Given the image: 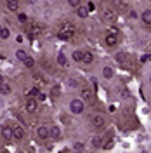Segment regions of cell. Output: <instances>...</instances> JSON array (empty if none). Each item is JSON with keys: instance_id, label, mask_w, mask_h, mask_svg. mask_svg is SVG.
Returning a JSON list of instances; mask_svg holds the SVG:
<instances>
[{"instance_id": "8fae6325", "label": "cell", "mask_w": 151, "mask_h": 153, "mask_svg": "<svg viewBox=\"0 0 151 153\" xmlns=\"http://www.w3.org/2000/svg\"><path fill=\"white\" fill-rule=\"evenodd\" d=\"M80 94H82V99H84V101H89V103L94 101V94H92V91L87 89V87H84V89L80 91Z\"/></svg>"}, {"instance_id": "3957f363", "label": "cell", "mask_w": 151, "mask_h": 153, "mask_svg": "<svg viewBox=\"0 0 151 153\" xmlns=\"http://www.w3.org/2000/svg\"><path fill=\"white\" fill-rule=\"evenodd\" d=\"M24 31H26V35H30V37H37V35L42 33V26L38 23H30V25H26Z\"/></svg>"}, {"instance_id": "7c38bea8", "label": "cell", "mask_w": 151, "mask_h": 153, "mask_svg": "<svg viewBox=\"0 0 151 153\" xmlns=\"http://www.w3.org/2000/svg\"><path fill=\"white\" fill-rule=\"evenodd\" d=\"M49 131H50V129H49L47 125H40V127L37 129V136L40 137V139H47L49 137Z\"/></svg>"}, {"instance_id": "f1b7e54d", "label": "cell", "mask_w": 151, "mask_h": 153, "mask_svg": "<svg viewBox=\"0 0 151 153\" xmlns=\"http://www.w3.org/2000/svg\"><path fill=\"white\" fill-rule=\"evenodd\" d=\"M146 61H151V54H146L141 57V63H146Z\"/></svg>"}, {"instance_id": "6da1fadb", "label": "cell", "mask_w": 151, "mask_h": 153, "mask_svg": "<svg viewBox=\"0 0 151 153\" xmlns=\"http://www.w3.org/2000/svg\"><path fill=\"white\" fill-rule=\"evenodd\" d=\"M75 25L73 23H63L61 26H59V33H57V37L61 38V40H70V38L75 35Z\"/></svg>"}, {"instance_id": "484cf974", "label": "cell", "mask_w": 151, "mask_h": 153, "mask_svg": "<svg viewBox=\"0 0 151 153\" xmlns=\"http://www.w3.org/2000/svg\"><path fill=\"white\" fill-rule=\"evenodd\" d=\"M103 148H104V150H111V148H113V139H110V141H106Z\"/></svg>"}, {"instance_id": "e0dca14e", "label": "cell", "mask_w": 151, "mask_h": 153, "mask_svg": "<svg viewBox=\"0 0 151 153\" xmlns=\"http://www.w3.org/2000/svg\"><path fill=\"white\" fill-rule=\"evenodd\" d=\"M76 14H78V18H87L89 16V10H87V7H76Z\"/></svg>"}, {"instance_id": "5b68a950", "label": "cell", "mask_w": 151, "mask_h": 153, "mask_svg": "<svg viewBox=\"0 0 151 153\" xmlns=\"http://www.w3.org/2000/svg\"><path fill=\"white\" fill-rule=\"evenodd\" d=\"M70 108H71V111L75 115L84 113V101H82V99H73L71 105H70Z\"/></svg>"}, {"instance_id": "ac0fdd59", "label": "cell", "mask_w": 151, "mask_h": 153, "mask_svg": "<svg viewBox=\"0 0 151 153\" xmlns=\"http://www.w3.org/2000/svg\"><path fill=\"white\" fill-rule=\"evenodd\" d=\"M57 65H59V66H66L68 65V59H66L64 54H59V56H57Z\"/></svg>"}, {"instance_id": "8d00e7d4", "label": "cell", "mask_w": 151, "mask_h": 153, "mask_svg": "<svg viewBox=\"0 0 151 153\" xmlns=\"http://www.w3.org/2000/svg\"><path fill=\"white\" fill-rule=\"evenodd\" d=\"M150 2H151V0H150Z\"/></svg>"}, {"instance_id": "d590c367", "label": "cell", "mask_w": 151, "mask_h": 153, "mask_svg": "<svg viewBox=\"0 0 151 153\" xmlns=\"http://www.w3.org/2000/svg\"><path fill=\"white\" fill-rule=\"evenodd\" d=\"M21 153H23V152H21Z\"/></svg>"}, {"instance_id": "44dd1931", "label": "cell", "mask_w": 151, "mask_h": 153, "mask_svg": "<svg viewBox=\"0 0 151 153\" xmlns=\"http://www.w3.org/2000/svg\"><path fill=\"white\" fill-rule=\"evenodd\" d=\"M103 75H104V78H111V76H113V70H111L110 66H104Z\"/></svg>"}, {"instance_id": "e575fe53", "label": "cell", "mask_w": 151, "mask_h": 153, "mask_svg": "<svg viewBox=\"0 0 151 153\" xmlns=\"http://www.w3.org/2000/svg\"><path fill=\"white\" fill-rule=\"evenodd\" d=\"M150 82H151V78H150Z\"/></svg>"}, {"instance_id": "1f68e13d", "label": "cell", "mask_w": 151, "mask_h": 153, "mask_svg": "<svg viewBox=\"0 0 151 153\" xmlns=\"http://www.w3.org/2000/svg\"><path fill=\"white\" fill-rule=\"evenodd\" d=\"M2 84H4V76L0 75V85H2Z\"/></svg>"}, {"instance_id": "5bb4252c", "label": "cell", "mask_w": 151, "mask_h": 153, "mask_svg": "<svg viewBox=\"0 0 151 153\" xmlns=\"http://www.w3.org/2000/svg\"><path fill=\"white\" fill-rule=\"evenodd\" d=\"M7 10H10V12H16V10L19 9V2L18 0H7Z\"/></svg>"}, {"instance_id": "277c9868", "label": "cell", "mask_w": 151, "mask_h": 153, "mask_svg": "<svg viewBox=\"0 0 151 153\" xmlns=\"http://www.w3.org/2000/svg\"><path fill=\"white\" fill-rule=\"evenodd\" d=\"M24 110H26L28 113H37L38 111V101L35 97H28V99H26V105H24Z\"/></svg>"}, {"instance_id": "4fadbf2b", "label": "cell", "mask_w": 151, "mask_h": 153, "mask_svg": "<svg viewBox=\"0 0 151 153\" xmlns=\"http://www.w3.org/2000/svg\"><path fill=\"white\" fill-rule=\"evenodd\" d=\"M82 63H85V65H92V63H94V54H92L90 51H85L84 57H82Z\"/></svg>"}, {"instance_id": "603a6c76", "label": "cell", "mask_w": 151, "mask_h": 153, "mask_svg": "<svg viewBox=\"0 0 151 153\" xmlns=\"http://www.w3.org/2000/svg\"><path fill=\"white\" fill-rule=\"evenodd\" d=\"M16 57H18V59H21V61H24V59L28 57V54H26V52H24L23 49H19L18 52H16Z\"/></svg>"}, {"instance_id": "9a60e30c", "label": "cell", "mask_w": 151, "mask_h": 153, "mask_svg": "<svg viewBox=\"0 0 151 153\" xmlns=\"http://www.w3.org/2000/svg\"><path fill=\"white\" fill-rule=\"evenodd\" d=\"M141 19L144 25H148V26H151V10H144L141 14Z\"/></svg>"}, {"instance_id": "83f0119b", "label": "cell", "mask_w": 151, "mask_h": 153, "mask_svg": "<svg viewBox=\"0 0 151 153\" xmlns=\"http://www.w3.org/2000/svg\"><path fill=\"white\" fill-rule=\"evenodd\" d=\"M92 144H94L95 148H97V146H101V137H94V139H92Z\"/></svg>"}, {"instance_id": "ffe728a7", "label": "cell", "mask_w": 151, "mask_h": 153, "mask_svg": "<svg viewBox=\"0 0 151 153\" xmlns=\"http://www.w3.org/2000/svg\"><path fill=\"white\" fill-rule=\"evenodd\" d=\"M23 63H24V66H26V68H33V66H35V59H33L31 56H28Z\"/></svg>"}, {"instance_id": "7402d4cb", "label": "cell", "mask_w": 151, "mask_h": 153, "mask_svg": "<svg viewBox=\"0 0 151 153\" xmlns=\"http://www.w3.org/2000/svg\"><path fill=\"white\" fill-rule=\"evenodd\" d=\"M9 35H10V31L7 28H4V26H2V30H0V38H2V40H5V38H9Z\"/></svg>"}, {"instance_id": "836d02e7", "label": "cell", "mask_w": 151, "mask_h": 153, "mask_svg": "<svg viewBox=\"0 0 151 153\" xmlns=\"http://www.w3.org/2000/svg\"><path fill=\"white\" fill-rule=\"evenodd\" d=\"M142 153H146V152H142Z\"/></svg>"}, {"instance_id": "4dcf8cb0", "label": "cell", "mask_w": 151, "mask_h": 153, "mask_svg": "<svg viewBox=\"0 0 151 153\" xmlns=\"http://www.w3.org/2000/svg\"><path fill=\"white\" fill-rule=\"evenodd\" d=\"M75 150L76 152H82V150H84V144L82 143H75Z\"/></svg>"}, {"instance_id": "d4e9b609", "label": "cell", "mask_w": 151, "mask_h": 153, "mask_svg": "<svg viewBox=\"0 0 151 153\" xmlns=\"http://www.w3.org/2000/svg\"><path fill=\"white\" fill-rule=\"evenodd\" d=\"M68 5H70V7H80V0H68Z\"/></svg>"}, {"instance_id": "f546056e", "label": "cell", "mask_w": 151, "mask_h": 153, "mask_svg": "<svg viewBox=\"0 0 151 153\" xmlns=\"http://www.w3.org/2000/svg\"><path fill=\"white\" fill-rule=\"evenodd\" d=\"M87 10H89V12H90V10H95V5L92 4V2H89V4H87Z\"/></svg>"}, {"instance_id": "9c48e42d", "label": "cell", "mask_w": 151, "mask_h": 153, "mask_svg": "<svg viewBox=\"0 0 151 153\" xmlns=\"http://www.w3.org/2000/svg\"><path fill=\"white\" fill-rule=\"evenodd\" d=\"M12 134H14V139H16V141H21V139L24 137V129H23L21 125H14V127H12Z\"/></svg>"}, {"instance_id": "52a82bcc", "label": "cell", "mask_w": 151, "mask_h": 153, "mask_svg": "<svg viewBox=\"0 0 151 153\" xmlns=\"http://www.w3.org/2000/svg\"><path fill=\"white\" fill-rule=\"evenodd\" d=\"M104 42H106V45H108V47H116V45H118V35L108 33L106 38H104Z\"/></svg>"}, {"instance_id": "d6a6232c", "label": "cell", "mask_w": 151, "mask_h": 153, "mask_svg": "<svg viewBox=\"0 0 151 153\" xmlns=\"http://www.w3.org/2000/svg\"><path fill=\"white\" fill-rule=\"evenodd\" d=\"M0 30H2V26H0Z\"/></svg>"}, {"instance_id": "7a4b0ae2", "label": "cell", "mask_w": 151, "mask_h": 153, "mask_svg": "<svg viewBox=\"0 0 151 153\" xmlns=\"http://www.w3.org/2000/svg\"><path fill=\"white\" fill-rule=\"evenodd\" d=\"M101 14H103L104 21H116V18H118L116 10H115L111 5H103V7H101Z\"/></svg>"}, {"instance_id": "4316f807", "label": "cell", "mask_w": 151, "mask_h": 153, "mask_svg": "<svg viewBox=\"0 0 151 153\" xmlns=\"http://www.w3.org/2000/svg\"><path fill=\"white\" fill-rule=\"evenodd\" d=\"M18 19H19V23H23V25H24V23L28 21V16H26V14H19Z\"/></svg>"}, {"instance_id": "8992f818", "label": "cell", "mask_w": 151, "mask_h": 153, "mask_svg": "<svg viewBox=\"0 0 151 153\" xmlns=\"http://www.w3.org/2000/svg\"><path fill=\"white\" fill-rule=\"evenodd\" d=\"M90 122H92V125H94L95 129H103L104 124H106V120H104L103 115H94V117L90 118Z\"/></svg>"}, {"instance_id": "cb8c5ba5", "label": "cell", "mask_w": 151, "mask_h": 153, "mask_svg": "<svg viewBox=\"0 0 151 153\" xmlns=\"http://www.w3.org/2000/svg\"><path fill=\"white\" fill-rule=\"evenodd\" d=\"M82 57H84V52H82V51H75V52H73V59H75V61H82Z\"/></svg>"}, {"instance_id": "30bf717a", "label": "cell", "mask_w": 151, "mask_h": 153, "mask_svg": "<svg viewBox=\"0 0 151 153\" xmlns=\"http://www.w3.org/2000/svg\"><path fill=\"white\" fill-rule=\"evenodd\" d=\"M26 96H30V97H38V99H42V101L45 99V96L42 94V91H40L38 87H31L28 92H26Z\"/></svg>"}, {"instance_id": "d6986e66", "label": "cell", "mask_w": 151, "mask_h": 153, "mask_svg": "<svg viewBox=\"0 0 151 153\" xmlns=\"http://www.w3.org/2000/svg\"><path fill=\"white\" fill-rule=\"evenodd\" d=\"M10 91H12V89H10V85H9V84H5V82L0 85V94H9Z\"/></svg>"}, {"instance_id": "2e32d148", "label": "cell", "mask_w": 151, "mask_h": 153, "mask_svg": "<svg viewBox=\"0 0 151 153\" xmlns=\"http://www.w3.org/2000/svg\"><path fill=\"white\" fill-rule=\"evenodd\" d=\"M49 136H50L52 139H59V137H61V129H59V127H50Z\"/></svg>"}, {"instance_id": "ba28073f", "label": "cell", "mask_w": 151, "mask_h": 153, "mask_svg": "<svg viewBox=\"0 0 151 153\" xmlns=\"http://www.w3.org/2000/svg\"><path fill=\"white\" fill-rule=\"evenodd\" d=\"M2 137L5 139V141H12L14 139V134H12V127H9V125H4L2 127Z\"/></svg>"}]
</instances>
